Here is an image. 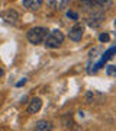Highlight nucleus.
Masks as SVG:
<instances>
[{"label":"nucleus","instance_id":"f257e3e1","mask_svg":"<svg viewBox=\"0 0 116 131\" xmlns=\"http://www.w3.org/2000/svg\"><path fill=\"white\" fill-rule=\"evenodd\" d=\"M64 42V34L60 29H54L51 32L46 34L45 39H44V45L49 50H55Z\"/></svg>","mask_w":116,"mask_h":131},{"label":"nucleus","instance_id":"f03ea898","mask_svg":"<svg viewBox=\"0 0 116 131\" xmlns=\"http://www.w3.org/2000/svg\"><path fill=\"white\" fill-rule=\"evenodd\" d=\"M46 34H48V31H46L45 28H42V26H35V28H31L28 31L26 38H28V41L31 42V44L38 45V44L44 42V39H45V37H46Z\"/></svg>","mask_w":116,"mask_h":131},{"label":"nucleus","instance_id":"7ed1b4c3","mask_svg":"<svg viewBox=\"0 0 116 131\" xmlns=\"http://www.w3.org/2000/svg\"><path fill=\"white\" fill-rule=\"evenodd\" d=\"M103 19H105V13H103V10H100V9L93 10L92 13L88 15V18H87V25L90 26V28H97V26L102 25Z\"/></svg>","mask_w":116,"mask_h":131},{"label":"nucleus","instance_id":"20e7f679","mask_svg":"<svg viewBox=\"0 0 116 131\" xmlns=\"http://www.w3.org/2000/svg\"><path fill=\"white\" fill-rule=\"evenodd\" d=\"M83 34H84V26L81 24H75L73 28L70 29L68 32V38L71 39V41H75L79 42L81 38H83Z\"/></svg>","mask_w":116,"mask_h":131},{"label":"nucleus","instance_id":"39448f33","mask_svg":"<svg viewBox=\"0 0 116 131\" xmlns=\"http://www.w3.org/2000/svg\"><path fill=\"white\" fill-rule=\"evenodd\" d=\"M0 16H2V19L5 20L6 24H10V25H16L18 24V20H19V13L16 12V10H13V9L6 10V12H3Z\"/></svg>","mask_w":116,"mask_h":131},{"label":"nucleus","instance_id":"423d86ee","mask_svg":"<svg viewBox=\"0 0 116 131\" xmlns=\"http://www.w3.org/2000/svg\"><path fill=\"white\" fill-rule=\"evenodd\" d=\"M41 106H42V101H41V98H32L31 99V102H29V105H28V114H36L39 109H41Z\"/></svg>","mask_w":116,"mask_h":131},{"label":"nucleus","instance_id":"0eeeda50","mask_svg":"<svg viewBox=\"0 0 116 131\" xmlns=\"http://www.w3.org/2000/svg\"><path fill=\"white\" fill-rule=\"evenodd\" d=\"M42 2L44 0H23V7L29 10H38L42 6Z\"/></svg>","mask_w":116,"mask_h":131},{"label":"nucleus","instance_id":"6e6552de","mask_svg":"<svg viewBox=\"0 0 116 131\" xmlns=\"http://www.w3.org/2000/svg\"><path fill=\"white\" fill-rule=\"evenodd\" d=\"M54 127L49 121H46V119H41V121H38L35 124V130L36 131H51Z\"/></svg>","mask_w":116,"mask_h":131},{"label":"nucleus","instance_id":"1a4fd4ad","mask_svg":"<svg viewBox=\"0 0 116 131\" xmlns=\"http://www.w3.org/2000/svg\"><path fill=\"white\" fill-rule=\"evenodd\" d=\"M93 6H96L100 10H106V9H110L113 6V0H94Z\"/></svg>","mask_w":116,"mask_h":131},{"label":"nucleus","instance_id":"9d476101","mask_svg":"<svg viewBox=\"0 0 116 131\" xmlns=\"http://www.w3.org/2000/svg\"><path fill=\"white\" fill-rule=\"evenodd\" d=\"M106 74L110 76V77H113V76H116V67L115 66H107L106 67Z\"/></svg>","mask_w":116,"mask_h":131},{"label":"nucleus","instance_id":"9b49d317","mask_svg":"<svg viewBox=\"0 0 116 131\" xmlns=\"http://www.w3.org/2000/svg\"><path fill=\"white\" fill-rule=\"evenodd\" d=\"M46 2V5L49 6L52 10H57L58 9V3H57V0H45Z\"/></svg>","mask_w":116,"mask_h":131},{"label":"nucleus","instance_id":"f8f14e48","mask_svg":"<svg viewBox=\"0 0 116 131\" xmlns=\"http://www.w3.org/2000/svg\"><path fill=\"white\" fill-rule=\"evenodd\" d=\"M99 39H100V42H107L110 39V37H109V34H102V35L99 37Z\"/></svg>","mask_w":116,"mask_h":131},{"label":"nucleus","instance_id":"ddd939ff","mask_svg":"<svg viewBox=\"0 0 116 131\" xmlns=\"http://www.w3.org/2000/svg\"><path fill=\"white\" fill-rule=\"evenodd\" d=\"M67 16H68V18H71V19H74V20H77V19H79V15L75 13V12H67Z\"/></svg>","mask_w":116,"mask_h":131},{"label":"nucleus","instance_id":"4468645a","mask_svg":"<svg viewBox=\"0 0 116 131\" xmlns=\"http://www.w3.org/2000/svg\"><path fill=\"white\" fill-rule=\"evenodd\" d=\"M86 101H87V103L93 102V92H87V95H86Z\"/></svg>","mask_w":116,"mask_h":131},{"label":"nucleus","instance_id":"2eb2a0df","mask_svg":"<svg viewBox=\"0 0 116 131\" xmlns=\"http://www.w3.org/2000/svg\"><path fill=\"white\" fill-rule=\"evenodd\" d=\"M25 83H26V79H22L20 82H18V83H16V86H18V88H20V86H23Z\"/></svg>","mask_w":116,"mask_h":131},{"label":"nucleus","instance_id":"dca6fc26","mask_svg":"<svg viewBox=\"0 0 116 131\" xmlns=\"http://www.w3.org/2000/svg\"><path fill=\"white\" fill-rule=\"evenodd\" d=\"M2 74H3V70H2V69H0V76H2Z\"/></svg>","mask_w":116,"mask_h":131},{"label":"nucleus","instance_id":"f3484780","mask_svg":"<svg viewBox=\"0 0 116 131\" xmlns=\"http://www.w3.org/2000/svg\"><path fill=\"white\" fill-rule=\"evenodd\" d=\"M80 2H87V0H80Z\"/></svg>","mask_w":116,"mask_h":131}]
</instances>
